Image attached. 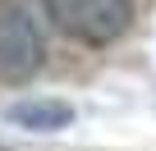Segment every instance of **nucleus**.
I'll return each mask as SVG.
<instances>
[{
  "instance_id": "nucleus-2",
  "label": "nucleus",
  "mask_w": 156,
  "mask_h": 151,
  "mask_svg": "<svg viewBox=\"0 0 156 151\" xmlns=\"http://www.w3.org/2000/svg\"><path fill=\"white\" fill-rule=\"evenodd\" d=\"M41 32L32 23V14L19 0H0V78L5 83H28L41 69Z\"/></svg>"
},
{
  "instance_id": "nucleus-1",
  "label": "nucleus",
  "mask_w": 156,
  "mask_h": 151,
  "mask_svg": "<svg viewBox=\"0 0 156 151\" xmlns=\"http://www.w3.org/2000/svg\"><path fill=\"white\" fill-rule=\"evenodd\" d=\"M46 19L83 46H110L133 23V0H41Z\"/></svg>"
},
{
  "instance_id": "nucleus-3",
  "label": "nucleus",
  "mask_w": 156,
  "mask_h": 151,
  "mask_svg": "<svg viewBox=\"0 0 156 151\" xmlns=\"http://www.w3.org/2000/svg\"><path fill=\"white\" fill-rule=\"evenodd\" d=\"M9 119L14 124H23V128H64L69 124V105H60V101H23V105H14L9 110Z\"/></svg>"
}]
</instances>
